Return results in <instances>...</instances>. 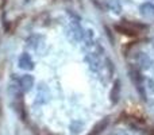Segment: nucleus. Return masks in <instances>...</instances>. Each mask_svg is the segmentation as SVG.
Instances as JSON below:
<instances>
[{"label":"nucleus","instance_id":"5","mask_svg":"<svg viewBox=\"0 0 154 135\" xmlns=\"http://www.w3.org/2000/svg\"><path fill=\"white\" fill-rule=\"evenodd\" d=\"M19 68L23 69V70H32L34 69V61H32L31 56L27 53H23L20 57H19Z\"/></svg>","mask_w":154,"mask_h":135},{"label":"nucleus","instance_id":"8","mask_svg":"<svg viewBox=\"0 0 154 135\" xmlns=\"http://www.w3.org/2000/svg\"><path fill=\"white\" fill-rule=\"evenodd\" d=\"M139 11H141V14L143 16H146V18H154V4L153 3L147 2V3L141 4Z\"/></svg>","mask_w":154,"mask_h":135},{"label":"nucleus","instance_id":"12","mask_svg":"<svg viewBox=\"0 0 154 135\" xmlns=\"http://www.w3.org/2000/svg\"><path fill=\"white\" fill-rule=\"evenodd\" d=\"M43 38L39 37V35H34V37H30L29 39H27V45L30 46L31 49H34V50H38L41 46V42L39 41H42Z\"/></svg>","mask_w":154,"mask_h":135},{"label":"nucleus","instance_id":"7","mask_svg":"<svg viewBox=\"0 0 154 135\" xmlns=\"http://www.w3.org/2000/svg\"><path fill=\"white\" fill-rule=\"evenodd\" d=\"M10 93L14 99L16 100H20L22 99V95H23V91H22L20 85H19V81H11L10 82Z\"/></svg>","mask_w":154,"mask_h":135},{"label":"nucleus","instance_id":"13","mask_svg":"<svg viewBox=\"0 0 154 135\" xmlns=\"http://www.w3.org/2000/svg\"><path fill=\"white\" fill-rule=\"evenodd\" d=\"M115 30H116L118 32H120V34H123V35H128V37H137V32H134V31H131L130 29H127L126 26H123V24H116L115 26Z\"/></svg>","mask_w":154,"mask_h":135},{"label":"nucleus","instance_id":"9","mask_svg":"<svg viewBox=\"0 0 154 135\" xmlns=\"http://www.w3.org/2000/svg\"><path fill=\"white\" fill-rule=\"evenodd\" d=\"M108 122H109L108 118H104L103 120H100V122H99L97 124H96L95 127H93V130L91 131V133L88 134V135H99V134L101 133V131L106 130V127L108 126Z\"/></svg>","mask_w":154,"mask_h":135},{"label":"nucleus","instance_id":"4","mask_svg":"<svg viewBox=\"0 0 154 135\" xmlns=\"http://www.w3.org/2000/svg\"><path fill=\"white\" fill-rule=\"evenodd\" d=\"M18 81H19V85H20V88H22L23 92H30V91L32 89V87H34L35 80H34V77H32L31 74L26 73V74H23Z\"/></svg>","mask_w":154,"mask_h":135},{"label":"nucleus","instance_id":"11","mask_svg":"<svg viewBox=\"0 0 154 135\" xmlns=\"http://www.w3.org/2000/svg\"><path fill=\"white\" fill-rule=\"evenodd\" d=\"M107 8H108V11L116 14V15H119L122 12V4H120L119 0H108L107 2Z\"/></svg>","mask_w":154,"mask_h":135},{"label":"nucleus","instance_id":"10","mask_svg":"<svg viewBox=\"0 0 154 135\" xmlns=\"http://www.w3.org/2000/svg\"><path fill=\"white\" fill-rule=\"evenodd\" d=\"M119 97H120V81L119 80H115L114 88L111 91V101L114 104H116L119 101Z\"/></svg>","mask_w":154,"mask_h":135},{"label":"nucleus","instance_id":"3","mask_svg":"<svg viewBox=\"0 0 154 135\" xmlns=\"http://www.w3.org/2000/svg\"><path fill=\"white\" fill-rule=\"evenodd\" d=\"M81 46L84 50H92V48L96 45L95 43V31L93 30H87L84 31V35L81 38Z\"/></svg>","mask_w":154,"mask_h":135},{"label":"nucleus","instance_id":"2","mask_svg":"<svg viewBox=\"0 0 154 135\" xmlns=\"http://www.w3.org/2000/svg\"><path fill=\"white\" fill-rule=\"evenodd\" d=\"M66 31H68L66 34H68V37H69V39H72L73 42H80L82 35H84V30H82L81 26H80L79 23H76V22L70 23V26L68 27Z\"/></svg>","mask_w":154,"mask_h":135},{"label":"nucleus","instance_id":"14","mask_svg":"<svg viewBox=\"0 0 154 135\" xmlns=\"http://www.w3.org/2000/svg\"><path fill=\"white\" fill-rule=\"evenodd\" d=\"M138 64L141 65L142 68H149V65H150V58L146 56V54L139 53V56H138Z\"/></svg>","mask_w":154,"mask_h":135},{"label":"nucleus","instance_id":"16","mask_svg":"<svg viewBox=\"0 0 154 135\" xmlns=\"http://www.w3.org/2000/svg\"><path fill=\"white\" fill-rule=\"evenodd\" d=\"M153 46H154V41H153Z\"/></svg>","mask_w":154,"mask_h":135},{"label":"nucleus","instance_id":"1","mask_svg":"<svg viewBox=\"0 0 154 135\" xmlns=\"http://www.w3.org/2000/svg\"><path fill=\"white\" fill-rule=\"evenodd\" d=\"M85 61H87V64H88V68L96 74H100L101 70H103L104 66H106L104 62H103L101 56L99 53H95V51L88 53L87 57H85Z\"/></svg>","mask_w":154,"mask_h":135},{"label":"nucleus","instance_id":"6","mask_svg":"<svg viewBox=\"0 0 154 135\" xmlns=\"http://www.w3.org/2000/svg\"><path fill=\"white\" fill-rule=\"evenodd\" d=\"M123 26H126L127 29H130L131 31L137 32V34H139L141 31H145V30H147V26L143 23H141V22H131V20H123L122 22Z\"/></svg>","mask_w":154,"mask_h":135},{"label":"nucleus","instance_id":"15","mask_svg":"<svg viewBox=\"0 0 154 135\" xmlns=\"http://www.w3.org/2000/svg\"><path fill=\"white\" fill-rule=\"evenodd\" d=\"M143 88L145 91H149L150 93H154V81L152 78H143Z\"/></svg>","mask_w":154,"mask_h":135}]
</instances>
